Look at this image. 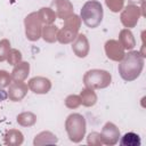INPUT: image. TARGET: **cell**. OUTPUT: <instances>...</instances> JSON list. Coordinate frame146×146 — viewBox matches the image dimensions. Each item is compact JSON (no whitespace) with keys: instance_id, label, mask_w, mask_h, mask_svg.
<instances>
[{"instance_id":"cell-7","label":"cell","mask_w":146,"mask_h":146,"mask_svg":"<svg viewBox=\"0 0 146 146\" xmlns=\"http://www.w3.org/2000/svg\"><path fill=\"white\" fill-rule=\"evenodd\" d=\"M120 137H121V132L116 124L108 121L103 125L100 131V138L104 145L113 146L119 143Z\"/></svg>"},{"instance_id":"cell-14","label":"cell","mask_w":146,"mask_h":146,"mask_svg":"<svg viewBox=\"0 0 146 146\" xmlns=\"http://www.w3.org/2000/svg\"><path fill=\"white\" fill-rule=\"evenodd\" d=\"M24 141V135L18 129H9L3 135V143L7 146H21Z\"/></svg>"},{"instance_id":"cell-26","label":"cell","mask_w":146,"mask_h":146,"mask_svg":"<svg viewBox=\"0 0 146 146\" xmlns=\"http://www.w3.org/2000/svg\"><path fill=\"white\" fill-rule=\"evenodd\" d=\"M10 49H11L10 41L8 39H1L0 40V63L7 60V56Z\"/></svg>"},{"instance_id":"cell-21","label":"cell","mask_w":146,"mask_h":146,"mask_svg":"<svg viewBox=\"0 0 146 146\" xmlns=\"http://www.w3.org/2000/svg\"><path fill=\"white\" fill-rule=\"evenodd\" d=\"M78 35V32L75 31H72L65 26H63L60 30H58V33H57V41L62 44H68V43H72L74 41V39L76 38Z\"/></svg>"},{"instance_id":"cell-15","label":"cell","mask_w":146,"mask_h":146,"mask_svg":"<svg viewBox=\"0 0 146 146\" xmlns=\"http://www.w3.org/2000/svg\"><path fill=\"white\" fill-rule=\"evenodd\" d=\"M58 143V138L55 133L51 131L44 130L35 135L33 139V145L34 146H43V145H55Z\"/></svg>"},{"instance_id":"cell-10","label":"cell","mask_w":146,"mask_h":146,"mask_svg":"<svg viewBox=\"0 0 146 146\" xmlns=\"http://www.w3.org/2000/svg\"><path fill=\"white\" fill-rule=\"evenodd\" d=\"M27 91H29V87L27 83H25L24 81H13L7 90L9 100L14 103L23 100L27 95Z\"/></svg>"},{"instance_id":"cell-5","label":"cell","mask_w":146,"mask_h":146,"mask_svg":"<svg viewBox=\"0 0 146 146\" xmlns=\"http://www.w3.org/2000/svg\"><path fill=\"white\" fill-rule=\"evenodd\" d=\"M43 24L41 23L38 13L32 11L24 18V27H25V36L29 41L35 42L41 38Z\"/></svg>"},{"instance_id":"cell-27","label":"cell","mask_w":146,"mask_h":146,"mask_svg":"<svg viewBox=\"0 0 146 146\" xmlns=\"http://www.w3.org/2000/svg\"><path fill=\"white\" fill-rule=\"evenodd\" d=\"M125 0H105L106 7L112 11V13H119L123 9Z\"/></svg>"},{"instance_id":"cell-17","label":"cell","mask_w":146,"mask_h":146,"mask_svg":"<svg viewBox=\"0 0 146 146\" xmlns=\"http://www.w3.org/2000/svg\"><path fill=\"white\" fill-rule=\"evenodd\" d=\"M80 99H81V105H83L84 107H92L96 105L97 103V94L95 92L94 89L90 88H84L80 91Z\"/></svg>"},{"instance_id":"cell-6","label":"cell","mask_w":146,"mask_h":146,"mask_svg":"<svg viewBox=\"0 0 146 146\" xmlns=\"http://www.w3.org/2000/svg\"><path fill=\"white\" fill-rule=\"evenodd\" d=\"M141 16H145V14L141 11L139 6L128 3V6L123 7L121 10L120 21L125 29H132L138 24V21Z\"/></svg>"},{"instance_id":"cell-18","label":"cell","mask_w":146,"mask_h":146,"mask_svg":"<svg viewBox=\"0 0 146 146\" xmlns=\"http://www.w3.org/2000/svg\"><path fill=\"white\" fill-rule=\"evenodd\" d=\"M36 13H38V16H39V18H40V21L43 25L54 24L56 18H57V15H56L55 10L50 7H42Z\"/></svg>"},{"instance_id":"cell-8","label":"cell","mask_w":146,"mask_h":146,"mask_svg":"<svg viewBox=\"0 0 146 146\" xmlns=\"http://www.w3.org/2000/svg\"><path fill=\"white\" fill-rule=\"evenodd\" d=\"M104 50H105V54L107 56L108 59L113 60V62H120L124 55H125V50L124 48L121 46V43L115 40V39H110L105 42V46H104Z\"/></svg>"},{"instance_id":"cell-1","label":"cell","mask_w":146,"mask_h":146,"mask_svg":"<svg viewBox=\"0 0 146 146\" xmlns=\"http://www.w3.org/2000/svg\"><path fill=\"white\" fill-rule=\"evenodd\" d=\"M144 64L145 57H143L139 51L129 50L128 52H125L124 57L119 62V74L127 82L135 81L140 76L144 68Z\"/></svg>"},{"instance_id":"cell-3","label":"cell","mask_w":146,"mask_h":146,"mask_svg":"<svg viewBox=\"0 0 146 146\" xmlns=\"http://www.w3.org/2000/svg\"><path fill=\"white\" fill-rule=\"evenodd\" d=\"M65 130L68 139L72 143L74 144L81 143L87 131V122L84 116L80 113L70 114L65 120Z\"/></svg>"},{"instance_id":"cell-16","label":"cell","mask_w":146,"mask_h":146,"mask_svg":"<svg viewBox=\"0 0 146 146\" xmlns=\"http://www.w3.org/2000/svg\"><path fill=\"white\" fill-rule=\"evenodd\" d=\"M121 46L124 48V50H132L136 47V39L133 36V33L130 29H122L119 32V40Z\"/></svg>"},{"instance_id":"cell-20","label":"cell","mask_w":146,"mask_h":146,"mask_svg":"<svg viewBox=\"0 0 146 146\" xmlns=\"http://www.w3.org/2000/svg\"><path fill=\"white\" fill-rule=\"evenodd\" d=\"M57 33H58V27L56 25H54V24L43 25L42 32H41V38L48 43H54L57 41Z\"/></svg>"},{"instance_id":"cell-24","label":"cell","mask_w":146,"mask_h":146,"mask_svg":"<svg viewBox=\"0 0 146 146\" xmlns=\"http://www.w3.org/2000/svg\"><path fill=\"white\" fill-rule=\"evenodd\" d=\"M22 58H23V55L22 52L18 50V49H15V48H11L9 50V54L7 56V62L9 65H13L15 66L16 64H18L19 62H22Z\"/></svg>"},{"instance_id":"cell-4","label":"cell","mask_w":146,"mask_h":146,"mask_svg":"<svg viewBox=\"0 0 146 146\" xmlns=\"http://www.w3.org/2000/svg\"><path fill=\"white\" fill-rule=\"evenodd\" d=\"M82 81L84 87L87 88H90L94 90L105 89L112 82V74L106 70L92 68L84 73Z\"/></svg>"},{"instance_id":"cell-19","label":"cell","mask_w":146,"mask_h":146,"mask_svg":"<svg viewBox=\"0 0 146 146\" xmlns=\"http://www.w3.org/2000/svg\"><path fill=\"white\" fill-rule=\"evenodd\" d=\"M16 121L21 127H25V128H30L33 127L36 123V115L33 112L30 111H25L19 113L16 116Z\"/></svg>"},{"instance_id":"cell-22","label":"cell","mask_w":146,"mask_h":146,"mask_svg":"<svg viewBox=\"0 0 146 146\" xmlns=\"http://www.w3.org/2000/svg\"><path fill=\"white\" fill-rule=\"evenodd\" d=\"M119 141L122 146H140V144H141L140 137L136 132L124 133L122 137H120Z\"/></svg>"},{"instance_id":"cell-2","label":"cell","mask_w":146,"mask_h":146,"mask_svg":"<svg viewBox=\"0 0 146 146\" xmlns=\"http://www.w3.org/2000/svg\"><path fill=\"white\" fill-rule=\"evenodd\" d=\"M104 17V9L99 1L97 0H88L83 3L80 10V18L89 29L98 27Z\"/></svg>"},{"instance_id":"cell-9","label":"cell","mask_w":146,"mask_h":146,"mask_svg":"<svg viewBox=\"0 0 146 146\" xmlns=\"http://www.w3.org/2000/svg\"><path fill=\"white\" fill-rule=\"evenodd\" d=\"M29 90L36 95H46L51 89V81L46 76H33L27 82Z\"/></svg>"},{"instance_id":"cell-25","label":"cell","mask_w":146,"mask_h":146,"mask_svg":"<svg viewBox=\"0 0 146 146\" xmlns=\"http://www.w3.org/2000/svg\"><path fill=\"white\" fill-rule=\"evenodd\" d=\"M64 104H65V106H66L67 108H70V110H75V108H78V107L81 105L80 96H79V95H74V94L68 95V96L65 98Z\"/></svg>"},{"instance_id":"cell-12","label":"cell","mask_w":146,"mask_h":146,"mask_svg":"<svg viewBox=\"0 0 146 146\" xmlns=\"http://www.w3.org/2000/svg\"><path fill=\"white\" fill-rule=\"evenodd\" d=\"M54 6V10L57 15L58 18L65 19L66 17H68L70 15L73 14V3L70 0H55L52 2Z\"/></svg>"},{"instance_id":"cell-13","label":"cell","mask_w":146,"mask_h":146,"mask_svg":"<svg viewBox=\"0 0 146 146\" xmlns=\"http://www.w3.org/2000/svg\"><path fill=\"white\" fill-rule=\"evenodd\" d=\"M10 74L13 81H25L30 74V63L24 60L19 62L14 66Z\"/></svg>"},{"instance_id":"cell-29","label":"cell","mask_w":146,"mask_h":146,"mask_svg":"<svg viewBox=\"0 0 146 146\" xmlns=\"http://www.w3.org/2000/svg\"><path fill=\"white\" fill-rule=\"evenodd\" d=\"M11 82V74L6 70H0V88H7Z\"/></svg>"},{"instance_id":"cell-11","label":"cell","mask_w":146,"mask_h":146,"mask_svg":"<svg viewBox=\"0 0 146 146\" xmlns=\"http://www.w3.org/2000/svg\"><path fill=\"white\" fill-rule=\"evenodd\" d=\"M72 51L79 58H86L90 51V43L86 34L78 33L76 38L72 42Z\"/></svg>"},{"instance_id":"cell-28","label":"cell","mask_w":146,"mask_h":146,"mask_svg":"<svg viewBox=\"0 0 146 146\" xmlns=\"http://www.w3.org/2000/svg\"><path fill=\"white\" fill-rule=\"evenodd\" d=\"M87 144L89 146H102L103 141L100 138V132L92 131L87 136Z\"/></svg>"},{"instance_id":"cell-30","label":"cell","mask_w":146,"mask_h":146,"mask_svg":"<svg viewBox=\"0 0 146 146\" xmlns=\"http://www.w3.org/2000/svg\"><path fill=\"white\" fill-rule=\"evenodd\" d=\"M8 98V92L6 90H3V88H0V103L6 100Z\"/></svg>"},{"instance_id":"cell-23","label":"cell","mask_w":146,"mask_h":146,"mask_svg":"<svg viewBox=\"0 0 146 146\" xmlns=\"http://www.w3.org/2000/svg\"><path fill=\"white\" fill-rule=\"evenodd\" d=\"M63 21H64V26L65 27H67V29H70L72 31H75V32L79 33V30H80L81 23H82V21H81V18H80L79 15H76V14L73 13L72 15H70L68 17H66Z\"/></svg>"}]
</instances>
